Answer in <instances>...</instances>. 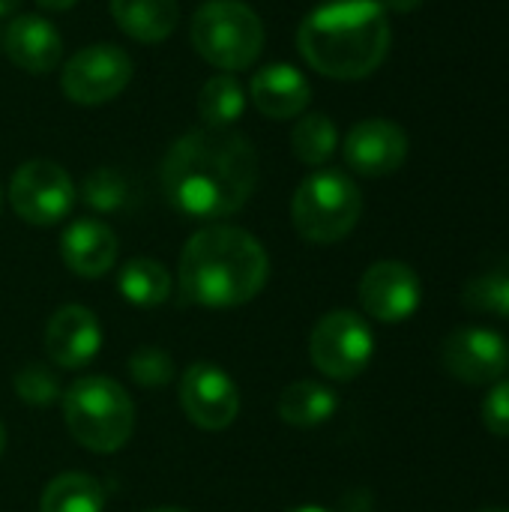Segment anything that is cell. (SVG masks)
<instances>
[{
  "mask_svg": "<svg viewBox=\"0 0 509 512\" xmlns=\"http://www.w3.org/2000/svg\"><path fill=\"white\" fill-rule=\"evenodd\" d=\"M42 9H54V12H60V9H69V6H75L78 0H36Z\"/></svg>",
  "mask_w": 509,
  "mask_h": 512,
  "instance_id": "f546056e",
  "label": "cell"
},
{
  "mask_svg": "<svg viewBox=\"0 0 509 512\" xmlns=\"http://www.w3.org/2000/svg\"><path fill=\"white\" fill-rule=\"evenodd\" d=\"M3 51L18 69L30 75H45L60 66L63 39H60V30L48 18L27 12V15H15L12 21H6Z\"/></svg>",
  "mask_w": 509,
  "mask_h": 512,
  "instance_id": "9a60e30c",
  "label": "cell"
},
{
  "mask_svg": "<svg viewBox=\"0 0 509 512\" xmlns=\"http://www.w3.org/2000/svg\"><path fill=\"white\" fill-rule=\"evenodd\" d=\"M0 207H3V186H0Z\"/></svg>",
  "mask_w": 509,
  "mask_h": 512,
  "instance_id": "d590c367",
  "label": "cell"
},
{
  "mask_svg": "<svg viewBox=\"0 0 509 512\" xmlns=\"http://www.w3.org/2000/svg\"><path fill=\"white\" fill-rule=\"evenodd\" d=\"M483 423L492 435L509 438V381L492 387V393L483 402Z\"/></svg>",
  "mask_w": 509,
  "mask_h": 512,
  "instance_id": "83f0119b",
  "label": "cell"
},
{
  "mask_svg": "<svg viewBox=\"0 0 509 512\" xmlns=\"http://www.w3.org/2000/svg\"><path fill=\"white\" fill-rule=\"evenodd\" d=\"M375 354V336L369 324L348 309L324 315L309 336V357L315 369L333 381H351L363 375Z\"/></svg>",
  "mask_w": 509,
  "mask_h": 512,
  "instance_id": "52a82bcc",
  "label": "cell"
},
{
  "mask_svg": "<svg viewBox=\"0 0 509 512\" xmlns=\"http://www.w3.org/2000/svg\"><path fill=\"white\" fill-rule=\"evenodd\" d=\"M423 300L420 276L402 261H378L360 279V303L381 324L408 321Z\"/></svg>",
  "mask_w": 509,
  "mask_h": 512,
  "instance_id": "7c38bea8",
  "label": "cell"
},
{
  "mask_svg": "<svg viewBox=\"0 0 509 512\" xmlns=\"http://www.w3.org/2000/svg\"><path fill=\"white\" fill-rule=\"evenodd\" d=\"M9 204L27 225L48 228L69 216L75 204V183L57 162L30 159L9 180Z\"/></svg>",
  "mask_w": 509,
  "mask_h": 512,
  "instance_id": "ba28073f",
  "label": "cell"
},
{
  "mask_svg": "<svg viewBox=\"0 0 509 512\" xmlns=\"http://www.w3.org/2000/svg\"><path fill=\"white\" fill-rule=\"evenodd\" d=\"M129 375L141 387H165L174 378V360L159 348H138L129 357Z\"/></svg>",
  "mask_w": 509,
  "mask_h": 512,
  "instance_id": "4316f807",
  "label": "cell"
},
{
  "mask_svg": "<svg viewBox=\"0 0 509 512\" xmlns=\"http://www.w3.org/2000/svg\"><path fill=\"white\" fill-rule=\"evenodd\" d=\"M270 276L264 246L243 228L207 225L180 252V288L207 309H234L261 294Z\"/></svg>",
  "mask_w": 509,
  "mask_h": 512,
  "instance_id": "3957f363",
  "label": "cell"
},
{
  "mask_svg": "<svg viewBox=\"0 0 509 512\" xmlns=\"http://www.w3.org/2000/svg\"><path fill=\"white\" fill-rule=\"evenodd\" d=\"M117 291L132 306L153 309L171 297V273L156 258H132L117 273Z\"/></svg>",
  "mask_w": 509,
  "mask_h": 512,
  "instance_id": "ffe728a7",
  "label": "cell"
},
{
  "mask_svg": "<svg viewBox=\"0 0 509 512\" xmlns=\"http://www.w3.org/2000/svg\"><path fill=\"white\" fill-rule=\"evenodd\" d=\"M360 213L363 195L357 183L333 168L309 174L291 198V219L297 234L321 246L345 240L357 228Z\"/></svg>",
  "mask_w": 509,
  "mask_h": 512,
  "instance_id": "8992f818",
  "label": "cell"
},
{
  "mask_svg": "<svg viewBox=\"0 0 509 512\" xmlns=\"http://www.w3.org/2000/svg\"><path fill=\"white\" fill-rule=\"evenodd\" d=\"M63 420L69 435L90 453H117L135 429V405L111 378L87 375L63 393Z\"/></svg>",
  "mask_w": 509,
  "mask_h": 512,
  "instance_id": "277c9868",
  "label": "cell"
},
{
  "mask_svg": "<svg viewBox=\"0 0 509 512\" xmlns=\"http://www.w3.org/2000/svg\"><path fill=\"white\" fill-rule=\"evenodd\" d=\"M462 303L465 309H474L483 315L509 318V258L468 279L462 291Z\"/></svg>",
  "mask_w": 509,
  "mask_h": 512,
  "instance_id": "cb8c5ba5",
  "label": "cell"
},
{
  "mask_svg": "<svg viewBox=\"0 0 509 512\" xmlns=\"http://www.w3.org/2000/svg\"><path fill=\"white\" fill-rule=\"evenodd\" d=\"M102 348V327L84 306H63L45 327V354L60 369H84Z\"/></svg>",
  "mask_w": 509,
  "mask_h": 512,
  "instance_id": "5bb4252c",
  "label": "cell"
},
{
  "mask_svg": "<svg viewBox=\"0 0 509 512\" xmlns=\"http://www.w3.org/2000/svg\"><path fill=\"white\" fill-rule=\"evenodd\" d=\"M342 156L354 174L387 177L408 159V135L399 123L384 117L360 120L342 141Z\"/></svg>",
  "mask_w": 509,
  "mask_h": 512,
  "instance_id": "4fadbf2b",
  "label": "cell"
},
{
  "mask_svg": "<svg viewBox=\"0 0 509 512\" xmlns=\"http://www.w3.org/2000/svg\"><path fill=\"white\" fill-rule=\"evenodd\" d=\"M444 369L462 384H495L509 369L507 339L486 327H462L441 345Z\"/></svg>",
  "mask_w": 509,
  "mask_h": 512,
  "instance_id": "30bf717a",
  "label": "cell"
},
{
  "mask_svg": "<svg viewBox=\"0 0 509 512\" xmlns=\"http://www.w3.org/2000/svg\"><path fill=\"white\" fill-rule=\"evenodd\" d=\"M390 18L378 0H330L315 6L300 30L303 60L327 78L357 81L372 75L390 51Z\"/></svg>",
  "mask_w": 509,
  "mask_h": 512,
  "instance_id": "7a4b0ae2",
  "label": "cell"
},
{
  "mask_svg": "<svg viewBox=\"0 0 509 512\" xmlns=\"http://www.w3.org/2000/svg\"><path fill=\"white\" fill-rule=\"evenodd\" d=\"M105 492L99 480L87 474H60L54 477L39 501V512H102Z\"/></svg>",
  "mask_w": 509,
  "mask_h": 512,
  "instance_id": "603a6c76",
  "label": "cell"
},
{
  "mask_svg": "<svg viewBox=\"0 0 509 512\" xmlns=\"http://www.w3.org/2000/svg\"><path fill=\"white\" fill-rule=\"evenodd\" d=\"M480 512H509L507 507H489V510H480Z\"/></svg>",
  "mask_w": 509,
  "mask_h": 512,
  "instance_id": "e575fe53",
  "label": "cell"
},
{
  "mask_svg": "<svg viewBox=\"0 0 509 512\" xmlns=\"http://www.w3.org/2000/svg\"><path fill=\"white\" fill-rule=\"evenodd\" d=\"M249 96L255 108L270 120H291L306 114L312 102L309 78L291 63H267L252 75Z\"/></svg>",
  "mask_w": 509,
  "mask_h": 512,
  "instance_id": "2e32d148",
  "label": "cell"
},
{
  "mask_svg": "<svg viewBox=\"0 0 509 512\" xmlns=\"http://www.w3.org/2000/svg\"><path fill=\"white\" fill-rule=\"evenodd\" d=\"M246 111V90L231 72H219L207 78L198 93V117L210 129H228Z\"/></svg>",
  "mask_w": 509,
  "mask_h": 512,
  "instance_id": "44dd1931",
  "label": "cell"
},
{
  "mask_svg": "<svg viewBox=\"0 0 509 512\" xmlns=\"http://www.w3.org/2000/svg\"><path fill=\"white\" fill-rule=\"evenodd\" d=\"M258 186V153L234 129H189L162 159V192L189 219H225Z\"/></svg>",
  "mask_w": 509,
  "mask_h": 512,
  "instance_id": "6da1fadb",
  "label": "cell"
},
{
  "mask_svg": "<svg viewBox=\"0 0 509 512\" xmlns=\"http://www.w3.org/2000/svg\"><path fill=\"white\" fill-rule=\"evenodd\" d=\"M288 512H333V510H324V507H294V510H288Z\"/></svg>",
  "mask_w": 509,
  "mask_h": 512,
  "instance_id": "1f68e13d",
  "label": "cell"
},
{
  "mask_svg": "<svg viewBox=\"0 0 509 512\" xmlns=\"http://www.w3.org/2000/svg\"><path fill=\"white\" fill-rule=\"evenodd\" d=\"M3 447H6V429H3V423H0V456H3Z\"/></svg>",
  "mask_w": 509,
  "mask_h": 512,
  "instance_id": "836d02e7",
  "label": "cell"
},
{
  "mask_svg": "<svg viewBox=\"0 0 509 512\" xmlns=\"http://www.w3.org/2000/svg\"><path fill=\"white\" fill-rule=\"evenodd\" d=\"M63 264L81 279L105 276L117 261V237L99 219H78L60 237Z\"/></svg>",
  "mask_w": 509,
  "mask_h": 512,
  "instance_id": "e0dca14e",
  "label": "cell"
},
{
  "mask_svg": "<svg viewBox=\"0 0 509 512\" xmlns=\"http://www.w3.org/2000/svg\"><path fill=\"white\" fill-rule=\"evenodd\" d=\"M336 408H339L336 393L324 384H315V381L288 384L279 396V417L297 429L324 426L336 414Z\"/></svg>",
  "mask_w": 509,
  "mask_h": 512,
  "instance_id": "d6986e66",
  "label": "cell"
},
{
  "mask_svg": "<svg viewBox=\"0 0 509 512\" xmlns=\"http://www.w3.org/2000/svg\"><path fill=\"white\" fill-rule=\"evenodd\" d=\"M132 81V57L111 42H96L75 51L63 63L60 87L69 102L102 105L126 90Z\"/></svg>",
  "mask_w": 509,
  "mask_h": 512,
  "instance_id": "9c48e42d",
  "label": "cell"
},
{
  "mask_svg": "<svg viewBox=\"0 0 509 512\" xmlns=\"http://www.w3.org/2000/svg\"><path fill=\"white\" fill-rule=\"evenodd\" d=\"M189 39L210 66L240 72L264 51V24L243 0H207L192 15Z\"/></svg>",
  "mask_w": 509,
  "mask_h": 512,
  "instance_id": "5b68a950",
  "label": "cell"
},
{
  "mask_svg": "<svg viewBox=\"0 0 509 512\" xmlns=\"http://www.w3.org/2000/svg\"><path fill=\"white\" fill-rule=\"evenodd\" d=\"M84 204L96 213H117L129 201V183L114 168H96L81 183Z\"/></svg>",
  "mask_w": 509,
  "mask_h": 512,
  "instance_id": "d4e9b609",
  "label": "cell"
},
{
  "mask_svg": "<svg viewBox=\"0 0 509 512\" xmlns=\"http://www.w3.org/2000/svg\"><path fill=\"white\" fill-rule=\"evenodd\" d=\"M12 384H15L18 399L27 402V405H36V408H45V405H51V402L60 399V381H57V375H54L48 366H42V363H27V366H21V369L15 372V378H12Z\"/></svg>",
  "mask_w": 509,
  "mask_h": 512,
  "instance_id": "484cf974",
  "label": "cell"
},
{
  "mask_svg": "<svg viewBox=\"0 0 509 512\" xmlns=\"http://www.w3.org/2000/svg\"><path fill=\"white\" fill-rule=\"evenodd\" d=\"M336 147H339V132H336V123L324 111L297 117V123L291 129V150L303 165H309V168L327 165L333 159Z\"/></svg>",
  "mask_w": 509,
  "mask_h": 512,
  "instance_id": "7402d4cb",
  "label": "cell"
},
{
  "mask_svg": "<svg viewBox=\"0 0 509 512\" xmlns=\"http://www.w3.org/2000/svg\"><path fill=\"white\" fill-rule=\"evenodd\" d=\"M15 6H18V0H0V18H9L15 12Z\"/></svg>",
  "mask_w": 509,
  "mask_h": 512,
  "instance_id": "4dcf8cb0",
  "label": "cell"
},
{
  "mask_svg": "<svg viewBox=\"0 0 509 512\" xmlns=\"http://www.w3.org/2000/svg\"><path fill=\"white\" fill-rule=\"evenodd\" d=\"M384 9H393V12H414L423 6V0H378Z\"/></svg>",
  "mask_w": 509,
  "mask_h": 512,
  "instance_id": "f1b7e54d",
  "label": "cell"
},
{
  "mask_svg": "<svg viewBox=\"0 0 509 512\" xmlns=\"http://www.w3.org/2000/svg\"><path fill=\"white\" fill-rule=\"evenodd\" d=\"M144 512H186V510H180V507H156V510H144Z\"/></svg>",
  "mask_w": 509,
  "mask_h": 512,
  "instance_id": "d6a6232c",
  "label": "cell"
},
{
  "mask_svg": "<svg viewBox=\"0 0 509 512\" xmlns=\"http://www.w3.org/2000/svg\"><path fill=\"white\" fill-rule=\"evenodd\" d=\"M180 405L198 429L222 432L240 414V393L225 369L213 363H195L180 381Z\"/></svg>",
  "mask_w": 509,
  "mask_h": 512,
  "instance_id": "8fae6325",
  "label": "cell"
},
{
  "mask_svg": "<svg viewBox=\"0 0 509 512\" xmlns=\"http://www.w3.org/2000/svg\"><path fill=\"white\" fill-rule=\"evenodd\" d=\"M111 15L129 39L156 45L174 33L180 6L177 0H111Z\"/></svg>",
  "mask_w": 509,
  "mask_h": 512,
  "instance_id": "ac0fdd59",
  "label": "cell"
}]
</instances>
